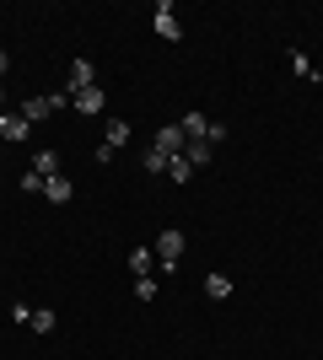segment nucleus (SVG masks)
<instances>
[{
    "mask_svg": "<svg viewBox=\"0 0 323 360\" xmlns=\"http://www.w3.org/2000/svg\"><path fill=\"white\" fill-rule=\"evenodd\" d=\"M184 248H189V242H184V231H162V237H156V248H151V253H156V264H162V274H172V269H178Z\"/></svg>",
    "mask_w": 323,
    "mask_h": 360,
    "instance_id": "obj_1",
    "label": "nucleus"
},
{
    "mask_svg": "<svg viewBox=\"0 0 323 360\" xmlns=\"http://www.w3.org/2000/svg\"><path fill=\"white\" fill-rule=\"evenodd\" d=\"M151 27H156V38H162V44H184V22L172 16V6H167V0H156Z\"/></svg>",
    "mask_w": 323,
    "mask_h": 360,
    "instance_id": "obj_2",
    "label": "nucleus"
},
{
    "mask_svg": "<svg viewBox=\"0 0 323 360\" xmlns=\"http://www.w3.org/2000/svg\"><path fill=\"white\" fill-rule=\"evenodd\" d=\"M65 86H70V97H76V91H87V86H97L92 60H70V75H65Z\"/></svg>",
    "mask_w": 323,
    "mask_h": 360,
    "instance_id": "obj_3",
    "label": "nucleus"
},
{
    "mask_svg": "<svg viewBox=\"0 0 323 360\" xmlns=\"http://www.w3.org/2000/svg\"><path fill=\"white\" fill-rule=\"evenodd\" d=\"M184 129H178V124H162V129H156V150H162V156H184Z\"/></svg>",
    "mask_w": 323,
    "mask_h": 360,
    "instance_id": "obj_4",
    "label": "nucleus"
},
{
    "mask_svg": "<svg viewBox=\"0 0 323 360\" xmlns=\"http://www.w3.org/2000/svg\"><path fill=\"white\" fill-rule=\"evenodd\" d=\"M27 135H32V124L22 119V113H0V140H11V146H22Z\"/></svg>",
    "mask_w": 323,
    "mask_h": 360,
    "instance_id": "obj_5",
    "label": "nucleus"
},
{
    "mask_svg": "<svg viewBox=\"0 0 323 360\" xmlns=\"http://www.w3.org/2000/svg\"><path fill=\"white\" fill-rule=\"evenodd\" d=\"M70 108H76V113H103V108H108V91L103 86H87V91L70 97Z\"/></svg>",
    "mask_w": 323,
    "mask_h": 360,
    "instance_id": "obj_6",
    "label": "nucleus"
},
{
    "mask_svg": "<svg viewBox=\"0 0 323 360\" xmlns=\"http://www.w3.org/2000/svg\"><path fill=\"white\" fill-rule=\"evenodd\" d=\"M44 199H49V205H70V199H76V183H70V178H65V172H60V178H49Z\"/></svg>",
    "mask_w": 323,
    "mask_h": 360,
    "instance_id": "obj_7",
    "label": "nucleus"
},
{
    "mask_svg": "<svg viewBox=\"0 0 323 360\" xmlns=\"http://www.w3.org/2000/svg\"><path fill=\"white\" fill-rule=\"evenodd\" d=\"M32 172H38V178H60V150L44 146L38 156H32Z\"/></svg>",
    "mask_w": 323,
    "mask_h": 360,
    "instance_id": "obj_8",
    "label": "nucleus"
},
{
    "mask_svg": "<svg viewBox=\"0 0 323 360\" xmlns=\"http://www.w3.org/2000/svg\"><path fill=\"white\" fill-rule=\"evenodd\" d=\"M291 75H302V81H312V86H323V70L302 54V49H291Z\"/></svg>",
    "mask_w": 323,
    "mask_h": 360,
    "instance_id": "obj_9",
    "label": "nucleus"
},
{
    "mask_svg": "<svg viewBox=\"0 0 323 360\" xmlns=\"http://www.w3.org/2000/svg\"><path fill=\"white\" fill-rule=\"evenodd\" d=\"M54 323H60V312H54V307H38V312L27 317V328H32V333H54Z\"/></svg>",
    "mask_w": 323,
    "mask_h": 360,
    "instance_id": "obj_10",
    "label": "nucleus"
},
{
    "mask_svg": "<svg viewBox=\"0 0 323 360\" xmlns=\"http://www.w3.org/2000/svg\"><path fill=\"white\" fill-rule=\"evenodd\" d=\"M184 162L194 167V172H200V167H210V146H205V140H189V146H184Z\"/></svg>",
    "mask_w": 323,
    "mask_h": 360,
    "instance_id": "obj_11",
    "label": "nucleus"
},
{
    "mask_svg": "<svg viewBox=\"0 0 323 360\" xmlns=\"http://www.w3.org/2000/svg\"><path fill=\"white\" fill-rule=\"evenodd\" d=\"M205 296H210V301H227L232 296V274H205Z\"/></svg>",
    "mask_w": 323,
    "mask_h": 360,
    "instance_id": "obj_12",
    "label": "nucleus"
},
{
    "mask_svg": "<svg viewBox=\"0 0 323 360\" xmlns=\"http://www.w3.org/2000/svg\"><path fill=\"white\" fill-rule=\"evenodd\" d=\"M178 129H184V140H205V129H210V124H205V113H184V119H178Z\"/></svg>",
    "mask_w": 323,
    "mask_h": 360,
    "instance_id": "obj_13",
    "label": "nucleus"
},
{
    "mask_svg": "<svg viewBox=\"0 0 323 360\" xmlns=\"http://www.w3.org/2000/svg\"><path fill=\"white\" fill-rule=\"evenodd\" d=\"M156 269V253L151 248H135V253H129V274H151Z\"/></svg>",
    "mask_w": 323,
    "mask_h": 360,
    "instance_id": "obj_14",
    "label": "nucleus"
},
{
    "mask_svg": "<svg viewBox=\"0 0 323 360\" xmlns=\"http://www.w3.org/2000/svg\"><path fill=\"white\" fill-rule=\"evenodd\" d=\"M103 140H108V146H124V140H129V124H124V119H108Z\"/></svg>",
    "mask_w": 323,
    "mask_h": 360,
    "instance_id": "obj_15",
    "label": "nucleus"
},
{
    "mask_svg": "<svg viewBox=\"0 0 323 360\" xmlns=\"http://www.w3.org/2000/svg\"><path fill=\"white\" fill-rule=\"evenodd\" d=\"M167 178L172 183H189V178H194V167H189L184 156H167Z\"/></svg>",
    "mask_w": 323,
    "mask_h": 360,
    "instance_id": "obj_16",
    "label": "nucleus"
},
{
    "mask_svg": "<svg viewBox=\"0 0 323 360\" xmlns=\"http://www.w3.org/2000/svg\"><path fill=\"white\" fill-rule=\"evenodd\" d=\"M135 301H156V274H135Z\"/></svg>",
    "mask_w": 323,
    "mask_h": 360,
    "instance_id": "obj_17",
    "label": "nucleus"
},
{
    "mask_svg": "<svg viewBox=\"0 0 323 360\" xmlns=\"http://www.w3.org/2000/svg\"><path fill=\"white\" fill-rule=\"evenodd\" d=\"M140 167H146V172H167V156H162V150H146V156H140Z\"/></svg>",
    "mask_w": 323,
    "mask_h": 360,
    "instance_id": "obj_18",
    "label": "nucleus"
},
{
    "mask_svg": "<svg viewBox=\"0 0 323 360\" xmlns=\"http://www.w3.org/2000/svg\"><path fill=\"white\" fill-rule=\"evenodd\" d=\"M22 188H27V194H44V188H49V178H38V172L27 167V172H22Z\"/></svg>",
    "mask_w": 323,
    "mask_h": 360,
    "instance_id": "obj_19",
    "label": "nucleus"
},
{
    "mask_svg": "<svg viewBox=\"0 0 323 360\" xmlns=\"http://www.w3.org/2000/svg\"><path fill=\"white\" fill-rule=\"evenodd\" d=\"M6 65H11V60H6V49H0V75H6Z\"/></svg>",
    "mask_w": 323,
    "mask_h": 360,
    "instance_id": "obj_20",
    "label": "nucleus"
},
{
    "mask_svg": "<svg viewBox=\"0 0 323 360\" xmlns=\"http://www.w3.org/2000/svg\"><path fill=\"white\" fill-rule=\"evenodd\" d=\"M0 113H6V86H0Z\"/></svg>",
    "mask_w": 323,
    "mask_h": 360,
    "instance_id": "obj_21",
    "label": "nucleus"
}]
</instances>
